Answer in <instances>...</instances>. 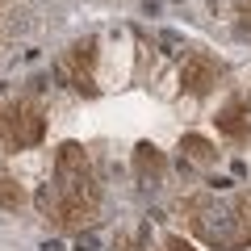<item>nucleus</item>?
<instances>
[{
  "label": "nucleus",
  "instance_id": "obj_1",
  "mask_svg": "<svg viewBox=\"0 0 251 251\" xmlns=\"http://www.w3.org/2000/svg\"><path fill=\"white\" fill-rule=\"evenodd\" d=\"M97 205H100V188L88 151L80 143H63L54 155V184L38 193V209L59 230H84L97 218Z\"/></svg>",
  "mask_w": 251,
  "mask_h": 251
},
{
  "label": "nucleus",
  "instance_id": "obj_2",
  "mask_svg": "<svg viewBox=\"0 0 251 251\" xmlns=\"http://www.w3.org/2000/svg\"><path fill=\"white\" fill-rule=\"evenodd\" d=\"M188 214H209L218 222H201L193 230L201 234L205 243L226 251H239L251 243V197H230V201H218V197H197L188 201Z\"/></svg>",
  "mask_w": 251,
  "mask_h": 251
},
{
  "label": "nucleus",
  "instance_id": "obj_3",
  "mask_svg": "<svg viewBox=\"0 0 251 251\" xmlns=\"http://www.w3.org/2000/svg\"><path fill=\"white\" fill-rule=\"evenodd\" d=\"M46 134V117L38 105L29 100H13V105H0V143L21 151V147H38Z\"/></svg>",
  "mask_w": 251,
  "mask_h": 251
},
{
  "label": "nucleus",
  "instance_id": "obj_4",
  "mask_svg": "<svg viewBox=\"0 0 251 251\" xmlns=\"http://www.w3.org/2000/svg\"><path fill=\"white\" fill-rule=\"evenodd\" d=\"M92 67H97V38H80V42H72L67 50H63V59H59V75L72 88H80V92H97V84H92Z\"/></svg>",
  "mask_w": 251,
  "mask_h": 251
},
{
  "label": "nucleus",
  "instance_id": "obj_5",
  "mask_svg": "<svg viewBox=\"0 0 251 251\" xmlns=\"http://www.w3.org/2000/svg\"><path fill=\"white\" fill-rule=\"evenodd\" d=\"M218 80H222V63H218L214 54H205V50L188 54L184 67H180V84H184V92H193V97H205Z\"/></svg>",
  "mask_w": 251,
  "mask_h": 251
},
{
  "label": "nucleus",
  "instance_id": "obj_6",
  "mask_svg": "<svg viewBox=\"0 0 251 251\" xmlns=\"http://www.w3.org/2000/svg\"><path fill=\"white\" fill-rule=\"evenodd\" d=\"M134 176H138V180H147V184H159V180L168 176V159H163L159 147L138 143V151H134Z\"/></svg>",
  "mask_w": 251,
  "mask_h": 251
},
{
  "label": "nucleus",
  "instance_id": "obj_7",
  "mask_svg": "<svg viewBox=\"0 0 251 251\" xmlns=\"http://www.w3.org/2000/svg\"><path fill=\"white\" fill-rule=\"evenodd\" d=\"M218 130H222L226 138H234V143H243V138H247V130H251L247 105H243V100H230V105L218 113Z\"/></svg>",
  "mask_w": 251,
  "mask_h": 251
},
{
  "label": "nucleus",
  "instance_id": "obj_8",
  "mask_svg": "<svg viewBox=\"0 0 251 251\" xmlns=\"http://www.w3.org/2000/svg\"><path fill=\"white\" fill-rule=\"evenodd\" d=\"M180 151H184V159L193 163V168H214V163H218V151H214V143H205L201 134H188L184 143H180Z\"/></svg>",
  "mask_w": 251,
  "mask_h": 251
},
{
  "label": "nucleus",
  "instance_id": "obj_9",
  "mask_svg": "<svg viewBox=\"0 0 251 251\" xmlns=\"http://www.w3.org/2000/svg\"><path fill=\"white\" fill-rule=\"evenodd\" d=\"M25 205V188H21L17 176L0 172V209H21Z\"/></svg>",
  "mask_w": 251,
  "mask_h": 251
},
{
  "label": "nucleus",
  "instance_id": "obj_10",
  "mask_svg": "<svg viewBox=\"0 0 251 251\" xmlns=\"http://www.w3.org/2000/svg\"><path fill=\"white\" fill-rule=\"evenodd\" d=\"M163 251H193V247H188L184 239H168V243H163Z\"/></svg>",
  "mask_w": 251,
  "mask_h": 251
},
{
  "label": "nucleus",
  "instance_id": "obj_11",
  "mask_svg": "<svg viewBox=\"0 0 251 251\" xmlns=\"http://www.w3.org/2000/svg\"><path fill=\"white\" fill-rule=\"evenodd\" d=\"M243 17H247V25H251V0H247V4H243Z\"/></svg>",
  "mask_w": 251,
  "mask_h": 251
}]
</instances>
